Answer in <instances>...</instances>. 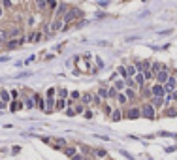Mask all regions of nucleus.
<instances>
[{"label": "nucleus", "instance_id": "1", "mask_svg": "<svg viewBox=\"0 0 177 160\" xmlns=\"http://www.w3.org/2000/svg\"><path fill=\"white\" fill-rule=\"evenodd\" d=\"M141 113H143V117H147V119H155V109H153V106H145L141 109Z\"/></svg>", "mask_w": 177, "mask_h": 160}, {"label": "nucleus", "instance_id": "2", "mask_svg": "<svg viewBox=\"0 0 177 160\" xmlns=\"http://www.w3.org/2000/svg\"><path fill=\"white\" fill-rule=\"evenodd\" d=\"M153 94H155V98H160V96L164 94V87L162 85H155L153 87Z\"/></svg>", "mask_w": 177, "mask_h": 160}, {"label": "nucleus", "instance_id": "3", "mask_svg": "<svg viewBox=\"0 0 177 160\" xmlns=\"http://www.w3.org/2000/svg\"><path fill=\"white\" fill-rule=\"evenodd\" d=\"M175 87H177V79H175V77H170V79L166 81V89H168V91H175Z\"/></svg>", "mask_w": 177, "mask_h": 160}, {"label": "nucleus", "instance_id": "4", "mask_svg": "<svg viewBox=\"0 0 177 160\" xmlns=\"http://www.w3.org/2000/svg\"><path fill=\"white\" fill-rule=\"evenodd\" d=\"M140 113H141L140 109H136V107H132L130 111H128V117H130V119H138V117H140Z\"/></svg>", "mask_w": 177, "mask_h": 160}, {"label": "nucleus", "instance_id": "5", "mask_svg": "<svg viewBox=\"0 0 177 160\" xmlns=\"http://www.w3.org/2000/svg\"><path fill=\"white\" fill-rule=\"evenodd\" d=\"M168 79H170V77H168V72L162 70V72L158 74V81H160V83H164V81H168Z\"/></svg>", "mask_w": 177, "mask_h": 160}, {"label": "nucleus", "instance_id": "6", "mask_svg": "<svg viewBox=\"0 0 177 160\" xmlns=\"http://www.w3.org/2000/svg\"><path fill=\"white\" fill-rule=\"evenodd\" d=\"M77 15H79V11H77V10H74V11H68V13H66V21H72L74 17H77Z\"/></svg>", "mask_w": 177, "mask_h": 160}, {"label": "nucleus", "instance_id": "7", "mask_svg": "<svg viewBox=\"0 0 177 160\" xmlns=\"http://www.w3.org/2000/svg\"><path fill=\"white\" fill-rule=\"evenodd\" d=\"M0 98H2L4 102H8V100H10V94H8L6 91H0Z\"/></svg>", "mask_w": 177, "mask_h": 160}, {"label": "nucleus", "instance_id": "8", "mask_svg": "<svg viewBox=\"0 0 177 160\" xmlns=\"http://www.w3.org/2000/svg\"><path fill=\"white\" fill-rule=\"evenodd\" d=\"M40 38H42V34H40V32H36V34H32V36H30V42H38Z\"/></svg>", "mask_w": 177, "mask_h": 160}, {"label": "nucleus", "instance_id": "9", "mask_svg": "<svg viewBox=\"0 0 177 160\" xmlns=\"http://www.w3.org/2000/svg\"><path fill=\"white\" fill-rule=\"evenodd\" d=\"M111 119H113V121H119V119H121V111H119V109H117V111H113Z\"/></svg>", "mask_w": 177, "mask_h": 160}, {"label": "nucleus", "instance_id": "10", "mask_svg": "<svg viewBox=\"0 0 177 160\" xmlns=\"http://www.w3.org/2000/svg\"><path fill=\"white\" fill-rule=\"evenodd\" d=\"M66 155H68V156H75V149L68 147V149H66Z\"/></svg>", "mask_w": 177, "mask_h": 160}, {"label": "nucleus", "instance_id": "11", "mask_svg": "<svg viewBox=\"0 0 177 160\" xmlns=\"http://www.w3.org/2000/svg\"><path fill=\"white\" fill-rule=\"evenodd\" d=\"M64 11H66V4H60L59 6V15H62Z\"/></svg>", "mask_w": 177, "mask_h": 160}, {"label": "nucleus", "instance_id": "12", "mask_svg": "<svg viewBox=\"0 0 177 160\" xmlns=\"http://www.w3.org/2000/svg\"><path fill=\"white\" fill-rule=\"evenodd\" d=\"M98 94H100V96H102V98H106V96H108V94H109V92H108V91H106V89H100V91H98Z\"/></svg>", "mask_w": 177, "mask_h": 160}, {"label": "nucleus", "instance_id": "13", "mask_svg": "<svg viewBox=\"0 0 177 160\" xmlns=\"http://www.w3.org/2000/svg\"><path fill=\"white\" fill-rule=\"evenodd\" d=\"M21 43V40H15V42H10V43H8V45H10V47H17Z\"/></svg>", "mask_w": 177, "mask_h": 160}, {"label": "nucleus", "instance_id": "14", "mask_svg": "<svg viewBox=\"0 0 177 160\" xmlns=\"http://www.w3.org/2000/svg\"><path fill=\"white\" fill-rule=\"evenodd\" d=\"M160 104H162V98H155L153 100V106H160Z\"/></svg>", "mask_w": 177, "mask_h": 160}, {"label": "nucleus", "instance_id": "15", "mask_svg": "<svg viewBox=\"0 0 177 160\" xmlns=\"http://www.w3.org/2000/svg\"><path fill=\"white\" fill-rule=\"evenodd\" d=\"M123 87H124V83H123V81H117V83H115V89H119V91L123 89Z\"/></svg>", "mask_w": 177, "mask_h": 160}, {"label": "nucleus", "instance_id": "16", "mask_svg": "<svg viewBox=\"0 0 177 160\" xmlns=\"http://www.w3.org/2000/svg\"><path fill=\"white\" fill-rule=\"evenodd\" d=\"M126 72H128L130 75H134V74H136V68H134V66H130V68H126Z\"/></svg>", "mask_w": 177, "mask_h": 160}, {"label": "nucleus", "instance_id": "17", "mask_svg": "<svg viewBox=\"0 0 177 160\" xmlns=\"http://www.w3.org/2000/svg\"><path fill=\"white\" fill-rule=\"evenodd\" d=\"M60 25H62L60 21H55V25H53V30H57V28H60Z\"/></svg>", "mask_w": 177, "mask_h": 160}, {"label": "nucleus", "instance_id": "18", "mask_svg": "<svg viewBox=\"0 0 177 160\" xmlns=\"http://www.w3.org/2000/svg\"><path fill=\"white\" fill-rule=\"evenodd\" d=\"M175 115H177L175 109H170V111H168V117H175Z\"/></svg>", "mask_w": 177, "mask_h": 160}, {"label": "nucleus", "instance_id": "19", "mask_svg": "<svg viewBox=\"0 0 177 160\" xmlns=\"http://www.w3.org/2000/svg\"><path fill=\"white\" fill-rule=\"evenodd\" d=\"M153 68H155V72H158V74H160V72H162V70H160V68H162V66H160V64H158V62H156V64H155V66H153Z\"/></svg>", "mask_w": 177, "mask_h": 160}, {"label": "nucleus", "instance_id": "20", "mask_svg": "<svg viewBox=\"0 0 177 160\" xmlns=\"http://www.w3.org/2000/svg\"><path fill=\"white\" fill-rule=\"evenodd\" d=\"M57 107H59V109L64 107V100H59V102H57Z\"/></svg>", "mask_w": 177, "mask_h": 160}, {"label": "nucleus", "instance_id": "21", "mask_svg": "<svg viewBox=\"0 0 177 160\" xmlns=\"http://www.w3.org/2000/svg\"><path fill=\"white\" fill-rule=\"evenodd\" d=\"M119 102H121V104L126 102V96H124V94H119Z\"/></svg>", "mask_w": 177, "mask_h": 160}, {"label": "nucleus", "instance_id": "22", "mask_svg": "<svg viewBox=\"0 0 177 160\" xmlns=\"http://www.w3.org/2000/svg\"><path fill=\"white\" fill-rule=\"evenodd\" d=\"M25 106H27V107H32V106H34V102H32V100H27Z\"/></svg>", "mask_w": 177, "mask_h": 160}, {"label": "nucleus", "instance_id": "23", "mask_svg": "<svg viewBox=\"0 0 177 160\" xmlns=\"http://www.w3.org/2000/svg\"><path fill=\"white\" fill-rule=\"evenodd\" d=\"M4 38H6V32H4V30H0V42H4Z\"/></svg>", "mask_w": 177, "mask_h": 160}, {"label": "nucleus", "instance_id": "24", "mask_svg": "<svg viewBox=\"0 0 177 160\" xmlns=\"http://www.w3.org/2000/svg\"><path fill=\"white\" fill-rule=\"evenodd\" d=\"M136 83H143V75H138V77H136Z\"/></svg>", "mask_w": 177, "mask_h": 160}, {"label": "nucleus", "instance_id": "25", "mask_svg": "<svg viewBox=\"0 0 177 160\" xmlns=\"http://www.w3.org/2000/svg\"><path fill=\"white\" fill-rule=\"evenodd\" d=\"M74 160H83V156H79V155H75V156H74Z\"/></svg>", "mask_w": 177, "mask_h": 160}, {"label": "nucleus", "instance_id": "26", "mask_svg": "<svg viewBox=\"0 0 177 160\" xmlns=\"http://www.w3.org/2000/svg\"><path fill=\"white\" fill-rule=\"evenodd\" d=\"M175 100H177V92H175Z\"/></svg>", "mask_w": 177, "mask_h": 160}, {"label": "nucleus", "instance_id": "27", "mask_svg": "<svg viewBox=\"0 0 177 160\" xmlns=\"http://www.w3.org/2000/svg\"><path fill=\"white\" fill-rule=\"evenodd\" d=\"M0 13H2V10H0Z\"/></svg>", "mask_w": 177, "mask_h": 160}]
</instances>
